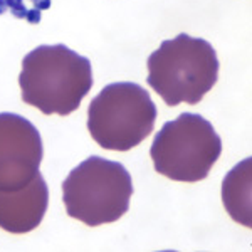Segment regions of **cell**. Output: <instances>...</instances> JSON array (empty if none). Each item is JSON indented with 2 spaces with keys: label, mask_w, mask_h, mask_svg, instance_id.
Segmentation results:
<instances>
[{
  "label": "cell",
  "mask_w": 252,
  "mask_h": 252,
  "mask_svg": "<svg viewBox=\"0 0 252 252\" xmlns=\"http://www.w3.org/2000/svg\"><path fill=\"white\" fill-rule=\"evenodd\" d=\"M51 7V0H0V15L10 12L14 17L39 24L42 12Z\"/></svg>",
  "instance_id": "9"
},
{
  "label": "cell",
  "mask_w": 252,
  "mask_h": 252,
  "mask_svg": "<svg viewBox=\"0 0 252 252\" xmlns=\"http://www.w3.org/2000/svg\"><path fill=\"white\" fill-rule=\"evenodd\" d=\"M157 104L135 83H113L88 108V129L101 148L128 152L153 131Z\"/></svg>",
  "instance_id": "4"
},
{
  "label": "cell",
  "mask_w": 252,
  "mask_h": 252,
  "mask_svg": "<svg viewBox=\"0 0 252 252\" xmlns=\"http://www.w3.org/2000/svg\"><path fill=\"white\" fill-rule=\"evenodd\" d=\"M251 158L241 161L227 173L222 184V198L235 222L251 227Z\"/></svg>",
  "instance_id": "8"
},
{
  "label": "cell",
  "mask_w": 252,
  "mask_h": 252,
  "mask_svg": "<svg viewBox=\"0 0 252 252\" xmlns=\"http://www.w3.org/2000/svg\"><path fill=\"white\" fill-rule=\"evenodd\" d=\"M222 153V140L204 116L182 113L155 135L152 155L155 170L175 182H200Z\"/></svg>",
  "instance_id": "5"
},
{
  "label": "cell",
  "mask_w": 252,
  "mask_h": 252,
  "mask_svg": "<svg viewBox=\"0 0 252 252\" xmlns=\"http://www.w3.org/2000/svg\"><path fill=\"white\" fill-rule=\"evenodd\" d=\"M47 205L49 189L40 173L19 190H0V229L10 234L31 232L40 225Z\"/></svg>",
  "instance_id": "7"
},
{
  "label": "cell",
  "mask_w": 252,
  "mask_h": 252,
  "mask_svg": "<svg viewBox=\"0 0 252 252\" xmlns=\"http://www.w3.org/2000/svg\"><path fill=\"white\" fill-rule=\"evenodd\" d=\"M22 101L44 115L67 116L93 88L91 61L64 44L39 46L22 59Z\"/></svg>",
  "instance_id": "1"
},
{
  "label": "cell",
  "mask_w": 252,
  "mask_h": 252,
  "mask_svg": "<svg viewBox=\"0 0 252 252\" xmlns=\"http://www.w3.org/2000/svg\"><path fill=\"white\" fill-rule=\"evenodd\" d=\"M148 84L168 106L197 104L219 79V59L205 39L178 34L148 58Z\"/></svg>",
  "instance_id": "2"
},
{
  "label": "cell",
  "mask_w": 252,
  "mask_h": 252,
  "mask_svg": "<svg viewBox=\"0 0 252 252\" xmlns=\"http://www.w3.org/2000/svg\"><path fill=\"white\" fill-rule=\"evenodd\" d=\"M133 195L131 175L118 161L89 157L63 182L67 215L89 227L116 222L128 212Z\"/></svg>",
  "instance_id": "3"
},
{
  "label": "cell",
  "mask_w": 252,
  "mask_h": 252,
  "mask_svg": "<svg viewBox=\"0 0 252 252\" xmlns=\"http://www.w3.org/2000/svg\"><path fill=\"white\" fill-rule=\"evenodd\" d=\"M44 146L39 129L27 118L0 113V190L26 187L42 163Z\"/></svg>",
  "instance_id": "6"
}]
</instances>
